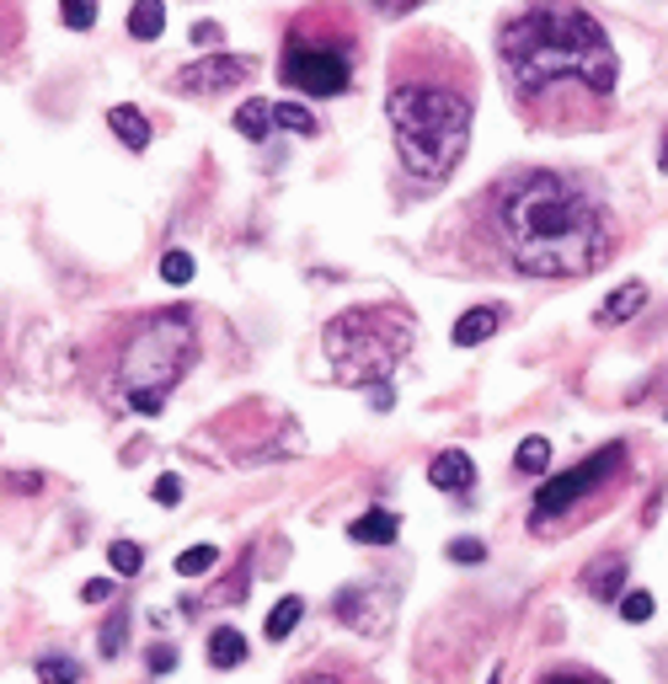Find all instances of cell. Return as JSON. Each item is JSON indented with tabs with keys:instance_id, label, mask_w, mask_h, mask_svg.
<instances>
[{
	"instance_id": "30",
	"label": "cell",
	"mask_w": 668,
	"mask_h": 684,
	"mask_svg": "<svg viewBox=\"0 0 668 684\" xmlns=\"http://www.w3.org/2000/svg\"><path fill=\"white\" fill-rule=\"evenodd\" d=\"M535 684H609L599 669H546L535 674Z\"/></svg>"
},
{
	"instance_id": "19",
	"label": "cell",
	"mask_w": 668,
	"mask_h": 684,
	"mask_svg": "<svg viewBox=\"0 0 668 684\" xmlns=\"http://www.w3.org/2000/svg\"><path fill=\"white\" fill-rule=\"evenodd\" d=\"M300 621H305V599H300V594H284V599H279V605L268 610V621H262V636H268V642H284V636H289V631H295Z\"/></svg>"
},
{
	"instance_id": "18",
	"label": "cell",
	"mask_w": 668,
	"mask_h": 684,
	"mask_svg": "<svg viewBox=\"0 0 668 684\" xmlns=\"http://www.w3.org/2000/svg\"><path fill=\"white\" fill-rule=\"evenodd\" d=\"M236 128H242V139L262 145V139L273 134V102H262V97H246L242 108H236Z\"/></svg>"
},
{
	"instance_id": "38",
	"label": "cell",
	"mask_w": 668,
	"mask_h": 684,
	"mask_svg": "<svg viewBox=\"0 0 668 684\" xmlns=\"http://www.w3.org/2000/svg\"><path fill=\"white\" fill-rule=\"evenodd\" d=\"M220 38H225V27H220V22H193V43H203V49H209V43H220Z\"/></svg>"
},
{
	"instance_id": "7",
	"label": "cell",
	"mask_w": 668,
	"mask_h": 684,
	"mask_svg": "<svg viewBox=\"0 0 668 684\" xmlns=\"http://www.w3.org/2000/svg\"><path fill=\"white\" fill-rule=\"evenodd\" d=\"M631 449L626 444H599L594 455H583L572 471L551 476L546 487L530 502V535H567L572 524L594 519L626 482Z\"/></svg>"
},
{
	"instance_id": "29",
	"label": "cell",
	"mask_w": 668,
	"mask_h": 684,
	"mask_svg": "<svg viewBox=\"0 0 668 684\" xmlns=\"http://www.w3.org/2000/svg\"><path fill=\"white\" fill-rule=\"evenodd\" d=\"M428 0H364L369 16H380V22H401V16H412V11H423Z\"/></svg>"
},
{
	"instance_id": "4",
	"label": "cell",
	"mask_w": 668,
	"mask_h": 684,
	"mask_svg": "<svg viewBox=\"0 0 668 684\" xmlns=\"http://www.w3.org/2000/svg\"><path fill=\"white\" fill-rule=\"evenodd\" d=\"M364 11L348 0H310L289 16L279 43V86L305 102H332L359 86L364 70Z\"/></svg>"
},
{
	"instance_id": "27",
	"label": "cell",
	"mask_w": 668,
	"mask_h": 684,
	"mask_svg": "<svg viewBox=\"0 0 668 684\" xmlns=\"http://www.w3.org/2000/svg\"><path fill=\"white\" fill-rule=\"evenodd\" d=\"M60 22L64 27H75V33L97 27V0H60Z\"/></svg>"
},
{
	"instance_id": "9",
	"label": "cell",
	"mask_w": 668,
	"mask_h": 684,
	"mask_svg": "<svg viewBox=\"0 0 668 684\" xmlns=\"http://www.w3.org/2000/svg\"><path fill=\"white\" fill-rule=\"evenodd\" d=\"M332 615L348 625V631H359V636H385L391 621H396V599L374 583H348V588H337V599H332Z\"/></svg>"
},
{
	"instance_id": "11",
	"label": "cell",
	"mask_w": 668,
	"mask_h": 684,
	"mask_svg": "<svg viewBox=\"0 0 668 684\" xmlns=\"http://www.w3.org/2000/svg\"><path fill=\"white\" fill-rule=\"evenodd\" d=\"M428 482H433L438 493H471V482H477V465H471V455H466V449H444V455H433V465H428Z\"/></svg>"
},
{
	"instance_id": "34",
	"label": "cell",
	"mask_w": 668,
	"mask_h": 684,
	"mask_svg": "<svg viewBox=\"0 0 668 684\" xmlns=\"http://www.w3.org/2000/svg\"><path fill=\"white\" fill-rule=\"evenodd\" d=\"M300 684H374V680L354 674V669H321V674H305Z\"/></svg>"
},
{
	"instance_id": "14",
	"label": "cell",
	"mask_w": 668,
	"mask_h": 684,
	"mask_svg": "<svg viewBox=\"0 0 668 684\" xmlns=\"http://www.w3.org/2000/svg\"><path fill=\"white\" fill-rule=\"evenodd\" d=\"M108 128L119 134V145H123V150H134V156H139V150H150V119H145L139 108H128V102H119V108L108 113Z\"/></svg>"
},
{
	"instance_id": "6",
	"label": "cell",
	"mask_w": 668,
	"mask_h": 684,
	"mask_svg": "<svg viewBox=\"0 0 668 684\" xmlns=\"http://www.w3.org/2000/svg\"><path fill=\"white\" fill-rule=\"evenodd\" d=\"M198 364V315L187 306H166V311L134 315L119 326V353H113V385L119 396H172Z\"/></svg>"
},
{
	"instance_id": "20",
	"label": "cell",
	"mask_w": 668,
	"mask_h": 684,
	"mask_svg": "<svg viewBox=\"0 0 668 684\" xmlns=\"http://www.w3.org/2000/svg\"><path fill=\"white\" fill-rule=\"evenodd\" d=\"M33 674H38V684H81L86 680V669H81L70 652H44V658L33 663Z\"/></svg>"
},
{
	"instance_id": "12",
	"label": "cell",
	"mask_w": 668,
	"mask_h": 684,
	"mask_svg": "<svg viewBox=\"0 0 668 684\" xmlns=\"http://www.w3.org/2000/svg\"><path fill=\"white\" fill-rule=\"evenodd\" d=\"M503 321H508V311H503V306H471V311L449 326V343H455V348H477V343H486V337H492Z\"/></svg>"
},
{
	"instance_id": "10",
	"label": "cell",
	"mask_w": 668,
	"mask_h": 684,
	"mask_svg": "<svg viewBox=\"0 0 668 684\" xmlns=\"http://www.w3.org/2000/svg\"><path fill=\"white\" fill-rule=\"evenodd\" d=\"M626 567H631V557H620V551H605V557H594L589 567H583V588H589L594 599L615 605V599L626 594Z\"/></svg>"
},
{
	"instance_id": "8",
	"label": "cell",
	"mask_w": 668,
	"mask_h": 684,
	"mask_svg": "<svg viewBox=\"0 0 668 684\" xmlns=\"http://www.w3.org/2000/svg\"><path fill=\"white\" fill-rule=\"evenodd\" d=\"M257 75V60L251 54H203V60L183 64L172 75V91L177 97H225Z\"/></svg>"
},
{
	"instance_id": "22",
	"label": "cell",
	"mask_w": 668,
	"mask_h": 684,
	"mask_svg": "<svg viewBox=\"0 0 668 684\" xmlns=\"http://www.w3.org/2000/svg\"><path fill=\"white\" fill-rule=\"evenodd\" d=\"M546 465H551V438L530 434L519 449H514V471H519V476H541Z\"/></svg>"
},
{
	"instance_id": "13",
	"label": "cell",
	"mask_w": 668,
	"mask_h": 684,
	"mask_svg": "<svg viewBox=\"0 0 668 684\" xmlns=\"http://www.w3.org/2000/svg\"><path fill=\"white\" fill-rule=\"evenodd\" d=\"M396 535H401V519H396L391 508H369V513H359V519L348 524V540H354V546H396Z\"/></svg>"
},
{
	"instance_id": "16",
	"label": "cell",
	"mask_w": 668,
	"mask_h": 684,
	"mask_svg": "<svg viewBox=\"0 0 668 684\" xmlns=\"http://www.w3.org/2000/svg\"><path fill=\"white\" fill-rule=\"evenodd\" d=\"M642 306H647V284H620L605 306L594 311V321H599V326H620V321H631Z\"/></svg>"
},
{
	"instance_id": "25",
	"label": "cell",
	"mask_w": 668,
	"mask_h": 684,
	"mask_svg": "<svg viewBox=\"0 0 668 684\" xmlns=\"http://www.w3.org/2000/svg\"><path fill=\"white\" fill-rule=\"evenodd\" d=\"M108 561H113L119 577H134V572L145 567V546H139V540H113V546H108Z\"/></svg>"
},
{
	"instance_id": "39",
	"label": "cell",
	"mask_w": 668,
	"mask_h": 684,
	"mask_svg": "<svg viewBox=\"0 0 668 684\" xmlns=\"http://www.w3.org/2000/svg\"><path fill=\"white\" fill-rule=\"evenodd\" d=\"M5 487H11V493H38V487H44V476H38V471H27V476H11Z\"/></svg>"
},
{
	"instance_id": "17",
	"label": "cell",
	"mask_w": 668,
	"mask_h": 684,
	"mask_svg": "<svg viewBox=\"0 0 668 684\" xmlns=\"http://www.w3.org/2000/svg\"><path fill=\"white\" fill-rule=\"evenodd\" d=\"M161 33H166V0H134V11H128V38L156 43Z\"/></svg>"
},
{
	"instance_id": "31",
	"label": "cell",
	"mask_w": 668,
	"mask_h": 684,
	"mask_svg": "<svg viewBox=\"0 0 668 684\" xmlns=\"http://www.w3.org/2000/svg\"><path fill=\"white\" fill-rule=\"evenodd\" d=\"M161 278H166L172 289H183L187 278H193V257H187V251H166V257H161Z\"/></svg>"
},
{
	"instance_id": "15",
	"label": "cell",
	"mask_w": 668,
	"mask_h": 684,
	"mask_svg": "<svg viewBox=\"0 0 668 684\" xmlns=\"http://www.w3.org/2000/svg\"><path fill=\"white\" fill-rule=\"evenodd\" d=\"M246 663V636L236 631V625H214L209 631V669H242Z\"/></svg>"
},
{
	"instance_id": "36",
	"label": "cell",
	"mask_w": 668,
	"mask_h": 684,
	"mask_svg": "<svg viewBox=\"0 0 668 684\" xmlns=\"http://www.w3.org/2000/svg\"><path fill=\"white\" fill-rule=\"evenodd\" d=\"M145 663H150V674H172L177 669V647H150Z\"/></svg>"
},
{
	"instance_id": "24",
	"label": "cell",
	"mask_w": 668,
	"mask_h": 684,
	"mask_svg": "<svg viewBox=\"0 0 668 684\" xmlns=\"http://www.w3.org/2000/svg\"><path fill=\"white\" fill-rule=\"evenodd\" d=\"M97 647H102V658H123V647H128V605L113 610V621L102 625V642H97Z\"/></svg>"
},
{
	"instance_id": "2",
	"label": "cell",
	"mask_w": 668,
	"mask_h": 684,
	"mask_svg": "<svg viewBox=\"0 0 668 684\" xmlns=\"http://www.w3.org/2000/svg\"><path fill=\"white\" fill-rule=\"evenodd\" d=\"M503 97L535 134H589L615 119L620 60L578 0H524L492 33Z\"/></svg>"
},
{
	"instance_id": "32",
	"label": "cell",
	"mask_w": 668,
	"mask_h": 684,
	"mask_svg": "<svg viewBox=\"0 0 668 684\" xmlns=\"http://www.w3.org/2000/svg\"><path fill=\"white\" fill-rule=\"evenodd\" d=\"M449 561H460V567H482L486 546L477 540V535H460V540H449Z\"/></svg>"
},
{
	"instance_id": "5",
	"label": "cell",
	"mask_w": 668,
	"mask_h": 684,
	"mask_svg": "<svg viewBox=\"0 0 668 684\" xmlns=\"http://www.w3.org/2000/svg\"><path fill=\"white\" fill-rule=\"evenodd\" d=\"M326 370L337 385H354V390H374L369 407L374 412H391L396 407V390H391V374L401 370V359L412 353L418 343V315L407 306H354V311L332 315L326 332Z\"/></svg>"
},
{
	"instance_id": "26",
	"label": "cell",
	"mask_w": 668,
	"mask_h": 684,
	"mask_svg": "<svg viewBox=\"0 0 668 684\" xmlns=\"http://www.w3.org/2000/svg\"><path fill=\"white\" fill-rule=\"evenodd\" d=\"M214 561H220L214 546H187L183 557H177V572L183 577H203V572H214Z\"/></svg>"
},
{
	"instance_id": "40",
	"label": "cell",
	"mask_w": 668,
	"mask_h": 684,
	"mask_svg": "<svg viewBox=\"0 0 668 684\" xmlns=\"http://www.w3.org/2000/svg\"><path fill=\"white\" fill-rule=\"evenodd\" d=\"M486 684H503V663H497V669H492V674H486Z\"/></svg>"
},
{
	"instance_id": "41",
	"label": "cell",
	"mask_w": 668,
	"mask_h": 684,
	"mask_svg": "<svg viewBox=\"0 0 668 684\" xmlns=\"http://www.w3.org/2000/svg\"><path fill=\"white\" fill-rule=\"evenodd\" d=\"M658 161H664V172H668V139H664V150H658Z\"/></svg>"
},
{
	"instance_id": "23",
	"label": "cell",
	"mask_w": 668,
	"mask_h": 684,
	"mask_svg": "<svg viewBox=\"0 0 668 684\" xmlns=\"http://www.w3.org/2000/svg\"><path fill=\"white\" fill-rule=\"evenodd\" d=\"M27 33V5L22 0H0V54H11Z\"/></svg>"
},
{
	"instance_id": "3",
	"label": "cell",
	"mask_w": 668,
	"mask_h": 684,
	"mask_svg": "<svg viewBox=\"0 0 668 684\" xmlns=\"http://www.w3.org/2000/svg\"><path fill=\"white\" fill-rule=\"evenodd\" d=\"M477 60L455 33L412 27L385 64V119L407 187L423 198L449 187L471 150L477 124Z\"/></svg>"
},
{
	"instance_id": "33",
	"label": "cell",
	"mask_w": 668,
	"mask_h": 684,
	"mask_svg": "<svg viewBox=\"0 0 668 684\" xmlns=\"http://www.w3.org/2000/svg\"><path fill=\"white\" fill-rule=\"evenodd\" d=\"M128 412H139V418H161V412H166V396L139 390V396H128Z\"/></svg>"
},
{
	"instance_id": "28",
	"label": "cell",
	"mask_w": 668,
	"mask_h": 684,
	"mask_svg": "<svg viewBox=\"0 0 668 684\" xmlns=\"http://www.w3.org/2000/svg\"><path fill=\"white\" fill-rule=\"evenodd\" d=\"M615 605H620V615H626V621H636V625L653 621V594H647V588H626Z\"/></svg>"
},
{
	"instance_id": "1",
	"label": "cell",
	"mask_w": 668,
	"mask_h": 684,
	"mask_svg": "<svg viewBox=\"0 0 668 684\" xmlns=\"http://www.w3.org/2000/svg\"><path fill=\"white\" fill-rule=\"evenodd\" d=\"M620 220L605 192L561 166H514L477 187L455 220L438 225L433 257L477 278H546L572 284L609 268Z\"/></svg>"
},
{
	"instance_id": "37",
	"label": "cell",
	"mask_w": 668,
	"mask_h": 684,
	"mask_svg": "<svg viewBox=\"0 0 668 684\" xmlns=\"http://www.w3.org/2000/svg\"><path fill=\"white\" fill-rule=\"evenodd\" d=\"M156 502H166V508L183 502V482L177 476H156Z\"/></svg>"
},
{
	"instance_id": "35",
	"label": "cell",
	"mask_w": 668,
	"mask_h": 684,
	"mask_svg": "<svg viewBox=\"0 0 668 684\" xmlns=\"http://www.w3.org/2000/svg\"><path fill=\"white\" fill-rule=\"evenodd\" d=\"M81 599H86V605H108V599H119V594H113L108 577H91V583H81Z\"/></svg>"
},
{
	"instance_id": "21",
	"label": "cell",
	"mask_w": 668,
	"mask_h": 684,
	"mask_svg": "<svg viewBox=\"0 0 668 684\" xmlns=\"http://www.w3.org/2000/svg\"><path fill=\"white\" fill-rule=\"evenodd\" d=\"M273 128H289V134H300V139H316V134H321L316 113H310L305 102H273Z\"/></svg>"
}]
</instances>
